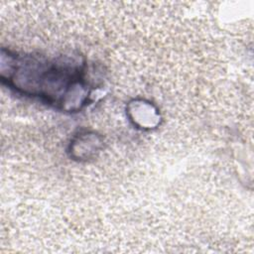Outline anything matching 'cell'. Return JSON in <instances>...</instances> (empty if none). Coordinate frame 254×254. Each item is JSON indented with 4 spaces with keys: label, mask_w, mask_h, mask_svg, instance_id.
Returning <instances> with one entry per match:
<instances>
[{
    "label": "cell",
    "mask_w": 254,
    "mask_h": 254,
    "mask_svg": "<svg viewBox=\"0 0 254 254\" xmlns=\"http://www.w3.org/2000/svg\"><path fill=\"white\" fill-rule=\"evenodd\" d=\"M14 75L8 76L9 83L15 88L21 89L23 93L31 96H38L63 109L70 106L68 100L71 92L75 93L76 88H85L82 83L81 68L76 64L69 66L63 62H55L37 57L27 56L16 59Z\"/></svg>",
    "instance_id": "6da1fadb"
}]
</instances>
